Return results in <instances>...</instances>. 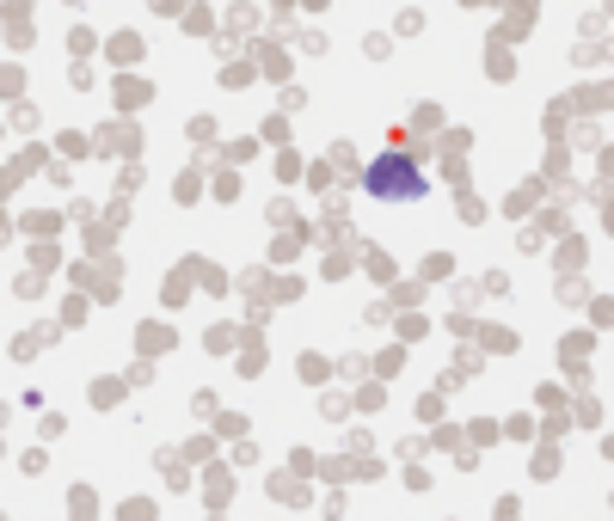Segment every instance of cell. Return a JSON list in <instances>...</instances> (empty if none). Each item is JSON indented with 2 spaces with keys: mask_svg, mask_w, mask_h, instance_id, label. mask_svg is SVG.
I'll use <instances>...</instances> for the list:
<instances>
[{
  "mask_svg": "<svg viewBox=\"0 0 614 521\" xmlns=\"http://www.w3.org/2000/svg\"><path fill=\"white\" fill-rule=\"evenodd\" d=\"M362 190L375 196V203H424V172L412 166V154H381L369 172H362Z\"/></svg>",
  "mask_w": 614,
  "mask_h": 521,
  "instance_id": "obj_1",
  "label": "cell"
},
{
  "mask_svg": "<svg viewBox=\"0 0 614 521\" xmlns=\"http://www.w3.org/2000/svg\"><path fill=\"white\" fill-rule=\"evenodd\" d=\"M418 25H424V12H412V6H405V12H394V31H418Z\"/></svg>",
  "mask_w": 614,
  "mask_h": 521,
  "instance_id": "obj_5",
  "label": "cell"
},
{
  "mask_svg": "<svg viewBox=\"0 0 614 521\" xmlns=\"http://www.w3.org/2000/svg\"><path fill=\"white\" fill-rule=\"evenodd\" d=\"M559 473V448H541V454H534V478H553Z\"/></svg>",
  "mask_w": 614,
  "mask_h": 521,
  "instance_id": "obj_2",
  "label": "cell"
},
{
  "mask_svg": "<svg viewBox=\"0 0 614 521\" xmlns=\"http://www.w3.org/2000/svg\"><path fill=\"white\" fill-rule=\"evenodd\" d=\"M92 399H98V405H117V399H123V387H117V381H98V387H92Z\"/></svg>",
  "mask_w": 614,
  "mask_h": 521,
  "instance_id": "obj_3",
  "label": "cell"
},
{
  "mask_svg": "<svg viewBox=\"0 0 614 521\" xmlns=\"http://www.w3.org/2000/svg\"><path fill=\"white\" fill-rule=\"evenodd\" d=\"M301 381H326V362L319 356H301Z\"/></svg>",
  "mask_w": 614,
  "mask_h": 521,
  "instance_id": "obj_6",
  "label": "cell"
},
{
  "mask_svg": "<svg viewBox=\"0 0 614 521\" xmlns=\"http://www.w3.org/2000/svg\"><path fill=\"white\" fill-rule=\"evenodd\" d=\"M258 368H264V344H252L246 356H240V374H258Z\"/></svg>",
  "mask_w": 614,
  "mask_h": 521,
  "instance_id": "obj_4",
  "label": "cell"
}]
</instances>
